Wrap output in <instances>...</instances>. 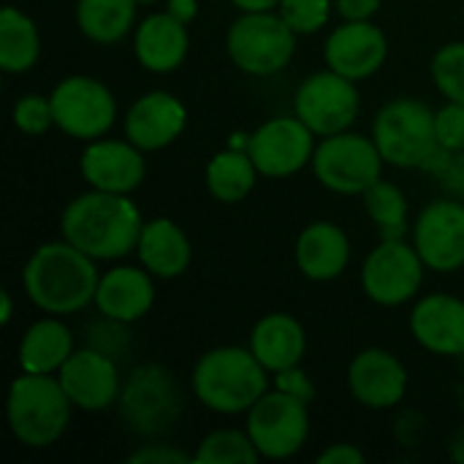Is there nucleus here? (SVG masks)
<instances>
[{"mask_svg":"<svg viewBox=\"0 0 464 464\" xmlns=\"http://www.w3.org/2000/svg\"><path fill=\"white\" fill-rule=\"evenodd\" d=\"M228 57L250 76H272L283 71L296 52V33L272 11H245L228 30Z\"/></svg>","mask_w":464,"mask_h":464,"instance_id":"obj_5","label":"nucleus"},{"mask_svg":"<svg viewBox=\"0 0 464 464\" xmlns=\"http://www.w3.org/2000/svg\"><path fill=\"white\" fill-rule=\"evenodd\" d=\"M79 166H82V177L95 190L125 193V196L136 190L147 174L141 150L133 141H114V139H98L87 144Z\"/></svg>","mask_w":464,"mask_h":464,"instance_id":"obj_17","label":"nucleus"},{"mask_svg":"<svg viewBox=\"0 0 464 464\" xmlns=\"http://www.w3.org/2000/svg\"><path fill=\"white\" fill-rule=\"evenodd\" d=\"M247 435L264 459H291L302 451L310 435L307 405L275 389L250 408Z\"/></svg>","mask_w":464,"mask_h":464,"instance_id":"obj_8","label":"nucleus"},{"mask_svg":"<svg viewBox=\"0 0 464 464\" xmlns=\"http://www.w3.org/2000/svg\"><path fill=\"white\" fill-rule=\"evenodd\" d=\"M54 125L73 139H101L117 117V103L111 90L90 76L63 79L52 95Z\"/></svg>","mask_w":464,"mask_h":464,"instance_id":"obj_9","label":"nucleus"},{"mask_svg":"<svg viewBox=\"0 0 464 464\" xmlns=\"http://www.w3.org/2000/svg\"><path fill=\"white\" fill-rule=\"evenodd\" d=\"M372 139L383 160L400 169H419L440 144L435 130V111L416 98H397L386 103L375 117Z\"/></svg>","mask_w":464,"mask_h":464,"instance_id":"obj_6","label":"nucleus"},{"mask_svg":"<svg viewBox=\"0 0 464 464\" xmlns=\"http://www.w3.org/2000/svg\"><path fill=\"white\" fill-rule=\"evenodd\" d=\"M275 389L277 392H285V394H291L296 400H302L304 405H310L315 400V383L310 381V375L304 370H299V364L275 372Z\"/></svg>","mask_w":464,"mask_h":464,"instance_id":"obj_36","label":"nucleus"},{"mask_svg":"<svg viewBox=\"0 0 464 464\" xmlns=\"http://www.w3.org/2000/svg\"><path fill=\"white\" fill-rule=\"evenodd\" d=\"M198 402L215 413L234 416L250 411L266 394V367L245 348L207 351L193 370Z\"/></svg>","mask_w":464,"mask_h":464,"instance_id":"obj_3","label":"nucleus"},{"mask_svg":"<svg viewBox=\"0 0 464 464\" xmlns=\"http://www.w3.org/2000/svg\"><path fill=\"white\" fill-rule=\"evenodd\" d=\"M313 171L318 182L343 196H364L383 171V155L375 139L362 133L326 136L313 155Z\"/></svg>","mask_w":464,"mask_h":464,"instance_id":"obj_7","label":"nucleus"},{"mask_svg":"<svg viewBox=\"0 0 464 464\" xmlns=\"http://www.w3.org/2000/svg\"><path fill=\"white\" fill-rule=\"evenodd\" d=\"M307 337L296 318L285 313H272L261 318L250 334V351L266 367V372H280L296 367L304 356Z\"/></svg>","mask_w":464,"mask_h":464,"instance_id":"obj_24","label":"nucleus"},{"mask_svg":"<svg viewBox=\"0 0 464 464\" xmlns=\"http://www.w3.org/2000/svg\"><path fill=\"white\" fill-rule=\"evenodd\" d=\"M348 389L353 400L364 408L383 411L405 400L408 372L397 356L381 348L362 351L348 367Z\"/></svg>","mask_w":464,"mask_h":464,"instance_id":"obj_16","label":"nucleus"},{"mask_svg":"<svg viewBox=\"0 0 464 464\" xmlns=\"http://www.w3.org/2000/svg\"><path fill=\"white\" fill-rule=\"evenodd\" d=\"M435 130H438V141L454 152L464 150V103L449 101V106H443L435 114Z\"/></svg>","mask_w":464,"mask_h":464,"instance_id":"obj_35","label":"nucleus"},{"mask_svg":"<svg viewBox=\"0 0 464 464\" xmlns=\"http://www.w3.org/2000/svg\"><path fill=\"white\" fill-rule=\"evenodd\" d=\"M182 394L174 378L155 364L139 367L128 386L120 392V413L125 424L139 435H160L177 421Z\"/></svg>","mask_w":464,"mask_h":464,"instance_id":"obj_10","label":"nucleus"},{"mask_svg":"<svg viewBox=\"0 0 464 464\" xmlns=\"http://www.w3.org/2000/svg\"><path fill=\"white\" fill-rule=\"evenodd\" d=\"M136 250L144 269L155 277H179L190 266V242L185 231L169 218L144 223Z\"/></svg>","mask_w":464,"mask_h":464,"instance_id":"obj_25","label":"nucleus"},{"mask_svg":"<svg viewBox=\"0 0 464 464\" xmlns=\"http://www.w3.org/2000/svg\"><path fill=\"white\" fill-rule=\"evenodd\" d=\"M440 179V188L454 196V198H464V150L454 152L449 166L443 169V174L438 177Z\"/></svg>","mask_w":464,"mask_h":464,"instance_id":"obj_38","label":"nucleus"},{"mask_svg":"<svg viewBox=\"0 0 464 464\" xmlns=\"http://www.w3.org/2000/svg\"><path fill=\"white\" fill-rule=\"evenodd\" d=\"M389 52V41L370 19L345 22L326 41V65L353 82L372 76Z\"/></svg>","mask_w":464,"mask_h":464,"instance_id":"obj_18","label":"nucleus"},{"mask_svg":"<svg viewBox=\"0 0 464 464\" xmlns=\"http://www.w3.org/2000/svg\"><path fill=\"white\" fill-rule=\"evenodd\" d=\"M334 3H337V11L343 14V19H348V22L370 19L381 8V0H334Z\"/></svg>","mask_w":464,"mask_h":464,"instance_id":"obj_39","label":"nucleus"},{"mask_svg":"<svg viewBox=\"0 0 464 464\" xmlns=\"http://www.w3.org/2000/svg\"><path fill=\"white\" fill-rule=\"evenodd\" d=\"M421 261L435 272H457L464 266V204L443 198L430 204L413 231Z\"/></svg>","mask_w":464,"mask_h":464,"instance_id":"obj_14","label":"nucleus"},{"mask_svg":"<svg viewBox=\"0 0 464 464\" xmlns=\"http://www.w3.org/2000/svg\"><path fill=\"white\" fill-rule=\"evenodd\" d=\"M432 79H435L438 90L449 101L464 103V41L446 44L435 54V60H432Z\"/></svg>","mask_w":464,"mask_h":464,"instance_id":"obj_32","label":"nucleus"},{"mask_svg":"<svg viewBox=\"0 0 464 464\" xmlns=\"http://www.w3.org/2000/svg\"><path fill=\"white\" fill-rule=\"evenodd\" d=\"M185 106L163 92H147L141 95L125 114V133L128 141H133L139 150H163L169 147L185 128Z\"/></svg>","mask_w":464,"mask_h":464,"instance_id":"obj_19","label":"nucleus"},{"mask_svg":"<svg viewBox=\"0 0 464 464\" xmlns=\"http://www.w3.org/2000/svg\"><path fill=\"white\" fill-rule=\"evenodd\" d=\"M169 14L174 19H179L182 24L193 22L196 14H198V3L196 0H169Z\"/></svg>","mask_w":464,"mask_h":464,"instance_id":"obj_41","label":"nucleus"},{"mask_svg":"<svg viewBox=\"0 0 464 464\" xmlns=\"http://www.w3.org/2000/svg\"><path fill=\"white\" fill-rule=\"evenodd\" d=\"M139 0H79L76 24L95 44L122 41L136 19Z\"/></svg>","mask_w":464,"mask_h":464,"instance_id":"obj_28","label":"nucleus"},{"mask_svg":"<svg viewBox=\"0 0 464 464\" xmlns=\"http://www.w3.org/2000/svg\"><path fill=\"white\" fill-rule=\"evenodd\" d=\"M68 400L90 413L106 411L120 400V372L111 356L84 348L73 351L57 372Z\"/></svg>","mask_w":464,"mask_h":464,"instance_id":"obj_15","label":"nucleus"},{"mask_svg":"<svg viewBox=\"0 0 464 464\" xmlns=\"http://www.w3.org/2000/svg\"><path fill=\"white\" fill-rule=\"evenodd\" d=\"M411 329L421 348L438 356H462L464 302L449 294L421 299L411 315Z\"/></svg>","mask_w":464,"mask_h":464,"instance_id":"obj_20","label":"nucleus"},{"mask_svg":"<svg viewBox=\"0 0 464 464\" xmlns=\"http://www.w3.org/2000/svg\"><path fill=\"white\" fill-rule=\"evenodd\" d=\"M237 8H242V11H272V8H277L283 0H231Z\"/></svg>","mask_w":464,"mask_h":464,"instance_id":"obj_42","label":"nucleus"},{"mask_svg":"<svg viewBox=\"0 0 464 464\" xmlns=\"http://www.w3.org/2000/svg\"><path fill=\"white\" fill-rule=\"evenodd\" d=\"M424 261L405 239H381L362 269L364 294L383 307H397L413 299L424 280Z\"/></svg>","mask_w":464,"mask_h":464,"instance_id":"obj_12","label":"nucleus"},{"mask_svg":"<svg viewBox=\"0 0 464 464\" xmlns=\"http://www.w3.org/2000/svg\"><path fill=\"white\" fill-rule=\"evenodd\" d=\"M451 457L457 459V462H462L464 464V424L457 430V435L451 438Z\"/></svg>","mask_w":464,"mask_h":464,"instance_id":"obj_43","label":"nucleus"},{"mask_svg":"<svg viewBox=\"0 0 464 464\" xmlns=\"http://www.w3.org/2000/svg\"><path fill=\"white\" fill-rule=\"evenodd\" d=\"M313 130L299 117H275L250 133L247 152L264 177H291L304 169L313 155Z\"/></svg>","mask_w":464,"mask_h":464,"instance_id":"obj_13","label":"nucleus"},{"mask_svg":"<svg viewBox=\"0 0 464 464\" xmlns=\"http://www.w3.org/2000/svg\"><path fill=\"white\" fill-rule=\"evenodd\" d=\"M185 27L188 24L174 19L169 11L147 16L133 38V52L139 63L152 73H169L182 65L190 44Z\"/></svg>","mask_w":464,"mask_h":464,"instance_id":"obj_23","label":"nucleus"},{"mask_svg":"<svg viewBox=\"0 0 464 464\" xmlns=\"http://www.w3.org/2000/svg\"><path fill=\"white\" fill-rule=\"evenodd\" d=\"M364 207L372 223L378 226L381 239H405L408 234V201L402 190L392 182L378 179L364 193Z\"/></svg>","mask_w":464,"mask_h":464,"instance_id":"obj_30","label":"nucleus"},{"mask_svg":"<svg viewBox=\"0 0 464 464\" xmlns=\"http://www.w3.org/2000/svg\"><path fill=\"white\" fill-rule=\"evenodd\" d=\"M71 400L60 378L41 372H22L5 402L11 435L27 449H46L63 438L71 421Z\"/></svg>","mask_w":464,"mask_h":464,"instance_id":"obj_4","label":"nucleus"},{"mask_svg":"<svg viewBox=\"0 0 464 464\" xmlns=\"http://www.w3.org/2000/svg\"><path fill=\"white\" fill-rule=\"evenodd\" d=\"M144 220L125 193L90 190L76 196L60 220L63 239L95 261L128 256L141 237Z\"/></svg>","mask_w":464,"mask_h":464,"instance_id":"obj_1","label":"nucleus"},{"mask_svg":"<svg viewBox=\"0 0 464 464\" xmlns=\"http://www.w3.org/2000/svg\"><path fill=\"white\" fill-rule=\"evenodd\" d=\"M332 14V0H283L280 16L291 24L296 35L318 33Z\"/></svg>","mask_w":464,"mask_h":464,"instance_id":"obj_33","label":"nucleus"},{"mask_svg":"<svg viewBox=\"0 0 464 464\" xmlns=\"http://www.w3.org/2000/svg\"><path fill=\"white\" fill-rule=\"evenodd\" d=\"M128 462L130 464H188L190 457L174 446H166V443H147L141 449H136L133 454H128Z\"/></svg>","mask_w":464,"mask_h":464,"instance_id":"obj_37","label":"nucleus"},{"mask_svg":"<svg viewBox=\"0 0 464 464\" xmlns=\"http://www.w3.org/2000/svg\"><path fill=\"white\" fill-rule=\"evenodd\" d=\"M256 177H258V169L247 150L228 147L218 152L207 166V188L218 201H226V204L242 201L253 190Z\"/></svg>","mask_w":464,"mask_h":464,"instance_id":"obj_29","label":"nucleus"},{"mask_svg":"<svg viewBox=\"0 0 464 464\" xmlns=\"http://www.w3.org/2000/svg\"><path fill=\"white\" fill-rule=\"evenodd\" d=\"M296 117L318 136H334L348 130L359 114V90L353 79L337 71H318L296 92Z\"/></svg>","mask_w":464,"mask_h":464,"instance_id":"obj_11","label":"nucleus"},{"mask_svg":"<svg viewBox=\"0 0 464 464\" xmlns=\"http://www.w3.org/2000/svg\"><path fill=\"white\" fill-rule=\"evenodd\" d=\"M14 125L27 133V136H38L44 130H49L54 125V111H52V101L44 95H24L14 103Z\"/></svg>","mask_w":464,"mask_h":464,"instance_id":"obj_34","label":"nucleus"},{"mask_svg":"<svg viewBox=\"0 0 464 464\" xmlns=\"http://www.w3.org/2000/svg\"><path fill=\"white\" fill-rule=\"evenodd\" d=\"M71 353H73V337L65 329V324H60L57 318H44L24 332L19 345V364L22 372L52 375L60 372V367L68 362Z\"/></svg>","mask_w":464,"mask_h":464,"instance_id":"obj_26","label":"nucleus"},{"mask_svg":"<svg viewBox=\"0 0 464 464\" xmlns=\"http://www.w3.org/2000/svg\"><path fill=\"white\" fill-rule=\"evenodd\" d=\"M11 313H14L11 294H8V291H0V324H3V326L11 321Z\"/></svg>","mask_w":464,"mask_h":464,"instance_id":"obj_44","label":"nucleus"},{"mask_svg":"<svg viewBox=\"0 0 464 464\" xmlns=\"http://www.w3.org/2000/svg\"><path fill=\"white\" fill-rule=\"evenodd\" d=\"M71 242H46L24 264L22 283L30 302L49 315H73L95 302L98 269Z\"/></svg>","mask_w":464,"mask_h":464,"instance_id":"obj_2","label":"nucleus"},{"mask_svg":"<svg viewBox=\"0 0 464 464\" xmlns=\"http://www.w3.org/2000/svg\"><path fill=\"white\" fill-rule=\"evenodd\" d=\"M364 462V454L351 446V443H334L329 446L321 457H318V464H362Z\"/></svg>","mask_w":464,"mask_h":464,"instance_id":"obj_40","label":"nucleus"},{"mask_svg":"<svg viewBox=\"0 0 464 464\" xmlns=\"http://www.w3.org/2000/svg\"><path fill=\"white\" fill-rule=\"evenodd\" d=\"M261 459L247 432L220 430L204 438L196 451V462L201 464H253Z\"/></svg>","mask_w":464,"mask_h":464,"instance_id":"obj_31","label":"nucleus"},{"mask_svg":"<svg viewBox=\"0 0 464 464\" xmlns=\"http://www.w3.org/2000/svg\"><path fill=\"white\" fill-rule=\"evenodd\" d=\"M41 35L30 16L5 5L0 11V68L5 73H24L38 63Z\"/></svg>","mask_w":464,"mask_h":464,"instance_id":"obj_27","label":"nucleus"},{"mask_svg":"<svg viewBox=\"0 0 464 464\" xmlns=\"http://www.w3.org/2000/svg\"><path fill=\"white\" fill-rule=\"evenodd\" d=\"M351 261V242L334 223H313L296 239V266L304 277L326 283L343 275Z\"/></svg>","mask_w":464,"mask_h":464,"instance_id":"obj_22","label":"nucleus"},{"mask_svg":"<svg viewBox=\"0 0 464 464\" xmlns=\"http://www.w3.org/2000/svg\"><path fill=\"white\" fill-rule=\"evenodd\" d=\"M155 302L152 272L136 266H117L106 272L95 291V307L103 318L133 324L150 313Z\"/></svg>","mask_w":464,"mask_h":464,"instance_id":"obj_21","label":"nucleus"},{"mask_svg":"<svg viewBox=\"0 0 464 464\" xmlns=\"http://www.w3.org/2000/svg\"><path fill=\"white\" fill-rule=\"evenodd\" d=\"M139 3H155V0H139Z\"/></svg>","mask_w":464,"mask_h":464,"instance_id":"obj_45","label":"nucleus"}]
</instances>
